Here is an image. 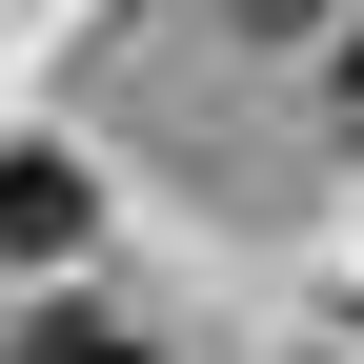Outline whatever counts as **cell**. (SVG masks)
<instances>
[{"label":"cell","mask_w":364,"mask_h":364,"mask_svg":"<svg viewBox=\"0 0 364 364\" xmlns=\"http://www.w3.org/2000/svg\"><path fill=\"white\" fill-rule=\"evenodd\" d=\"M61 223H81V182H61V162H0V243L41 263V243H61Z\"/></svg>","instance_id":"6da1fadb"},{"label":"cell","mask_w":364,"mask_h":364,"mask_svg":"<svg viewBox=\"0 0 364 364\" xmlns=\"http://www.w3.org/2000/svg\"><path fill=\"white\" fill-rule=\"evenodd\" d=\"M21 364H142V344H122L102 304H41V324H21Z\"/></svg>","instance_id":"7a4b0ae2"},{"label":"cell","mask_w":364,"mask_h":364,"mask_svg":"<svg viewBox=\"0 0 364 364\" xmlns=\"http://www.w3.org/2000/svg\"><path fill=\"white\" fill-rule=\"evenodd\" d=\"M344 142H364V41H344Z\"/></svg>","instance_id":"3957f363"},{"label":"cell","mask_w":364,"mask_h":364,"mask_svg":"<svg viewBox=\"0 0 364 364\" xmlns=\"http://www.w3.org/2000/svg\"><path fill=\"white\" fill-rule=\"evenodd\" d=\"M243 21H324V0H243Z\"/></svg>","instance_id":"277c9868"}]
</instances>
